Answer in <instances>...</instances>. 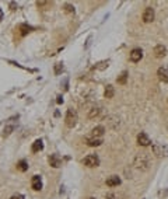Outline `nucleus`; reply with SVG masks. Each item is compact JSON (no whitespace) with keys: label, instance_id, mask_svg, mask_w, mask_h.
<instances>
[{"label":"nucleus","instance_id":"nucleus-1","mask_svg":"<svg viewBox=\"0 0 168 199\" xmlns=\"http://www.w3.org/2000/svg\"><path fill=\"white\" fill-rule=\"evenodd\" d=\"M150 164H151V161H150V157H148L147 153H139L133 160V166L139 171H147L150 168Z\"/></svg>","mask_w":168,"mask_h":199},{"label":"nucleus","instance_id":"nucleus-2","mask_svg":"<svg viewBox=\"0 0 168 199\" xmlns=\"http://www.w3.org/2000/svg\"><path fill=\"white\" fill-rule=\"evenodd\" d=\"M77 119H79V115H77V111L73 110V108H69L66 112V118H65V122H66V126L69 128H73L76 126Z\"/></svg>","mask_w":168,"mask_h":199},{"label":"nucleus","instance_id":"nucleus-3","mask_svg":"<svg viewBox=\"0 0 168 199\" xmlns=\"http://www.w3.org/2000/svg\"><path fill=\"white\" fill-rule=\"evenodd\" d=\"M153 153L157 157H167L168 156V147L162 143H153Z\"/></svg>","mask_w":168,"mask_h":199},{"label":"nucleus","instance_id":"nucleus-4","mask_svg":"<svg viewBox=\"0 0 168 199\" xmlns=\"http://www.w3.org/2000/svg\"><path fill=\"white\" fill-rule=\"evenodd\" d=\"M83 163H84V166L90 167V168H94V167L99 166V159L97 154H90V156H87L86 159L83 160Z\"/></svg>","mask_w":168,"mask_h":199},{"label":"nucleus","instance_id":"nucleus-5","mask_svg":"<svg viewBox=\"0 0 168 199\" xmlns=\"http://www.w3.org/2000/svg\"><path fill=\"white\" fill-rule=\"evenodd\" d=\"M137 143H139V146L146 147V146H148V145H151V140H150V137H148L147 133L140 132L137 135Z\"/></svg>","mask_w":168,"mask_h":199},{"label":"nucleus","instance_id":"nucleus-6","mask_svg":"<svg viewBox=\"0 0 168 199\" xmlns=\"http://www.w3.org/2000/svg\"><path fill=\"white\" fill-rule=\"evenodd\" d=\"M142 18L144 23H151L154 20V9L153 7H146V10L143 11Z\"/></svg>","mask_w":168,"mask_h":199},{"label":"nucleus","instance_id":"nucleus-7","mask_svg":"<svg viewBox=\"0 0 168 199\" xmlns=\"http://www.w3.org/2000/svg\"><path fill=\"white\" fill-rule=\"evenodd\" d=\"M49 166L53 168H59L62 167V159L59 154H50L49 156Z\"/></svg>","mask_w":168,"mask_h":199},{"label":"nucleus","instance_id":"nucleus-8","mask_svg":"<svg viewBox=\"0 0 168 199\" xmlns=\"http://www.w3.org/2000/svg\"><path fill=\"white\" fill-rule=\"evenodd\" d=\"M129 58H130V60L132 62H140V59L143 58V51L140 49V48H135V49H132V52H130V55H129Z\"/></svg>","mask_w":168,"mask_h":199},{"label":"nucleus","instance_id":"nucleus-9","mask_svg":"<svg viewBox=\"0 0 168 199\" xmlns=\"http://www.w3.org/2000/svg\"><path fill=\"white\" fill-rule=\"evenodd\" d=\"M157 76L162 83H168V67L167 66H161L157 72Z\"/></svg>","mask_w":168,"mask_h":199},{"label":"nucleus","instance_id":"nucleus-10","mask_svg":"<svg viewBox=\"0 0 168 199\" xmlns=\"http://www.w3.org/2000/svg\"><path fill=\"white\" fill-rule=\"evenodd\" d=\"M31 186H32L34 191H41L42 189V179L41 175H34L31 179Z\"/></svg>","mask_w":168,"mask_h":199},{"label":"nucleus","instance_id":"nucleus-11","mask_svg":"<svg viewBox=\"0 0 168 199\" xmlns=\"http://www.w3.org/2000/svg\"><path fill=\"white\" fill-rule=\"evenodd\" d=\"M86 143L91 147H97L102 143V137H94V136H87L86 137Z\"/></svg>","mask_w":168,"mask_h":199},{"label":"nucleus","instance_id":"nucleus-12","mask_svg":"<svg viewBox=\"0 0 168 199\" xmlns=\"http://www.w3.org/2000/svg\"><path fill=\"white\" fill-rule=\"evenodd\" d=\"M99 114H101V108H99L98 105H92L88 110V119H94V118H97Z\"/></svg>","mask_w":168,"mask_h":199},{"label":"nucleus","instance_id":"nucleus-13","mask_svg":"<svg viewBox=\"0 0 168 199\" xmlns=\"http://www.w3.org/2000/svg\"><path fill=\"white\" fill-rule=\"evenodd\" d=\"M106 185L108 186H118L119 184H121V178H119L118 175H111L106 178Z\"/></svg>","mask_w":168,"mask_h":199},{"label":"nucleus","instance_id":"nucleus-14","mask_svg":"<svg viewBox=\"0 0 168 199\" xmlns=\"http://www.w3.org/2000/svg\"><path fill=\"white\" fill-rule=\"evenodd\" d=\"M104 133H105V128L104 126H97V128H94V129L91 130V135L90 136H94V137H102L104 136Z\"/></svg>","mask_w":168,"mask_h":199},{"label":"nucleus","instance_id":"nucleus-15","mask_svg":"<svg viewBox=\"0 0 168 199\" xmlns=\"http://www.w3.org/2000/svg\"><path fill=\"white\" fill-rule=\"evenodd\" d=\"M165 53H167V48L164 47V45H157V47L154 48V55L155 58H164Z\"/></svg>","mask_w":168,"mask_h":199},{"label":"nucleus","instance_id":"nucleus-16","mask_svg":"<svg viewBox=\"0 0 168 199\" xmlns=\"http://www.w3.org/2000/svg\"><path fill=\"white\" fill-rule=\"evenodd\" d=\"M32 152L34 153H38V152H41V150L43 149V143H42V140L41 139H38V140H35V142L32 143Z\"/></svg>","mask_w":168,"mask_h":199},{"label":"nucleus","instance_id":"nucleus-17","mask_svg":"<svg viewBox=\"0 0 168 199\" xmlns=\"http://www.w3.org/2000/svg\"><path fill=\"white\" fill-rule=\"evenodd\" d=\"M114 94H115V88H114V86L108 84V86L105 87V93H104L105 98H112V97H114Z\"/></svg>","mask_w":168,"mask_h":199},{"label":"nucleus","instance_id":"nucleus-18","mask_svg":"<svg viewBox=\"0 0 168 199\" xmlns=\"http://www.w3.org/2000/svg\"><path fill=\"white\" fill-rule=\"evenodd\" d=\"M17 170H20V171H27L28 170V163L25 160H20V161L17 163Z\"/></svg>","mask_w":168,"mask_h":199},{"label":"nucleus","instance_id":"nucleus-19","mask_svg":"<svg viewBox=\"0 0 168 199\" xmlns=\"http://www.w3.org/2000/svg\"><path fill=\"white\" fill-rule=\"evenodd\" d=\"M31 30H32V28H31L30 25H27V24H21L20 25V34L23 37H25L28 32H31Z\"/></svg>","mask_w":168,"mask_h":199},{"label":"nucleus","instance_id":"nucleus-20","mask_svg":"<svg viewBox=\"0 0 168 199\" xmlns=\"http://www.w3.org/2000/svg\"><path fill=\"white\" fill-rule=\"evenodd\" d=\"M14 129H16V126H14V125H7L6 128H4V130H3V136L4 137L9 136V135H10V133L13 132Z\"/></svg>","mask_w":168,"mask_h":199},{"label":"nucleus","instance_id":"nucleus-21","mask_svg":"<svg viewBox=\"0 0 168 199\" xmlns=\"http://www.w3.org/2000/svg\"><path fill=\"white\" fill-rule=\"evenodd\" d=\"M128 80V72H122V74L118 77V83L119 84H125Z\"/></svg>","mask_w":168,"mask_h":199},{"label":"nucleus","instance_id":"nucleus-22","mask_svg":"<svg viewBox=\"0 0 168 199\" xmlns=\"http://www.w3.org/2000/svg\"><path fill=\"white\" fill-rule=\"evenodd\" d=\"M63 70V66H62V63H56L55 65V73L56 74H59L60 72Z\"/></svg>","mask_w":168,"mask_h":199},{"label":"nucleus","instance_id":"nucleus-23","mask_svg":"<svg viewBox=\"0 0 168 199\" xmlns=\"http://www.w3.org/2000/svg\"><path fill=\"white\" fill-rule=\"evenodd\" d=\"M65 10H66L67 13H74V7H73L72 4L67 3V4H65Z\"/></svg>","mask_w":168,"mask_h":199},{"label":"nucleus","instance_id":"nucleus-24","mask_svg":"<svg viewBox=\"0 0 168 199\" xmlns=\"http://www.w3.org/2000/svg\"><path fill=\"white\" fill-rule=\"evenodd\" d=\"M99 66H97V69H99V70H102V69H105L106 66H108V62H101V63H98Z\"/></svg>","mask_w":168,"mask_h":199},{"label":"nucleus","instance_id":"nucleus-25","mask_svg":"<svg viewBox=\"0 0 168 199\" xmlns=\"http://www.w3.org/2000/svg\"><path fill=\"white\" fill-rule=\"evenodd\" d=\"M10 199H25V198H24V195H21V193H16V195H13Z\"/></svg>","mask_w":168,"mask_h":199},{"label":"nucleus","instance_id":"nucleus-26","mask_svg":"<svg viewBox=\"0 0 168 199\" xmlns=\"http://www.w3.org/2000/svg\"><path fill=\"white\" fill-rule=\"evenodd\" d=\"M105 199H118V196H116L115 193H108V195L105 196Z\"/></svg>","mask_w":168,"mask_h":199},{"label":"nucleus","instance_id":"nucleus-27","mask_svg":"<svg viewBox=\"0 0 168 199\" xmlns=\"http://www.w3.org/2000/svg\"><path fill=\"white\" fill-rule=\"evenodd\" d=\"M60 103H63V98L62 97H58V104H60Z\"/></svg>","mask_w":168,"mask_h":199},{"label":"nucleus","instance_id":"nucleus-28","mask_svg":"<svg viewBox=\"0 0 168 199\" xmlns=\"http://www.w3.org/2000/svg\"><path fill=\"white\" fill-rule=\"evenodd\" d=\"M2 17H3V13H2V10H0V20H2Z\"/></svg>","mask_w":168,"mask_h":199},{"label":"nucleus","instance_id":"nucleus-29","mask_svg":"<svg viewBox=\"0 0 168 199\" xmlns=\"http://www.w3.org/2000/svg\"><path fill=\"white\" fill-rule=\"evenodd\" d=\"M88 199H95V198H88Z\"/></svg>","mask_w":168,"mask_h":199}]
</instances>
